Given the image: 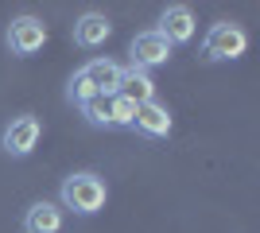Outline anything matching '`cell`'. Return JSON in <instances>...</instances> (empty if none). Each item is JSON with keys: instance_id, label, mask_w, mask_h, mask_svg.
I'll return each instance as SVG.
<instances>
[{"instance_id": "7", "label": "cell", "mask_w": 260, "mask_h": 233, "mask_svg": "<svg viewBox=\"0 0 260 233\" xmlns=\"http://www.w3.org/2000/svg\"><path fill=\"white\" fill-rule=\"evenodd\" d=\"M113 35V23H109L105 12H82L70 27V39L82 51H93V47H105V39Z\"/></svg>"}, {"instance_id": "2", "label": "cell", "mask_w": 260, "mask_h": 233, "mask_svg": "<svg viewBox=\"0 0 260 233\" xmlns=\"http://www.w3.org/2000/svg\"><path fill=\"white\" fill-rule=\"evenodd\" d=\"M249 51V31L233 20L210 23V31L202 35V58L206 62H237Z\"/></svg>"}, {"instance_id": "9", "label": "cell", "mask_w": 260, "mask_h": 233, "mask_svg": "<svg viewBox=\"0 0 260 233\" xmlns=\"http://www.w3.org/2000/svg\"><path fill=\"white\" fill-rule=\"evenodd\" d=\"M120 62H113V58H89L86 66H82V74L89 78V86L98 89L101 97H113L120 89Z\"/></svg>"}, {"instance_id": "14", "label": "cell", "mask_w": 260, "mask_h": 233, "mask_svg": "<svg viewBox=\"0 0 260 233\" xmlns=\"http://www.w3.org/2000/svg\"><path fill=\"white\" fill-rule=\"evenodd\" d=\"M66 97L74 101V105H86L89 97H101L98 89L89 86V78L82 74V70H74V78H70V86H66Z\"/></svg>"}, {"instance_id": "5", "label": "cell", "mask_w": 260, "mask_h": 233, "mask_svg": "<svg viewBox=\"0 0 260 233\" xmlns=\"http://www.w3.org/2000/svg\"><path fill=\"white\" fill-rule=\"evenodd\" d=\"M128 58L136 70H152V66H167V58H171V43L163 39L159 31H136V39L128 43Z\"/></svg>"}, {"instance_id": "11", "label": "cell", "mask_w": 260, "mask_h": 233, "mask_svg": "<svg viewBox=\"0 0 260 233\" xmlns=\"http://www.w3.org/2000/svg\"><path fill=\"white\" fill-rule=\"evenodd\" d=\"M62 229V206L58 202H35L23 214V233H58Z\"/></svg>"}, {"instance_id": "4", "label": "cell", "mask_w": 260, "mask_h": 233, "mask_svg": "<svg viewBox=\"0 0 260 233\" xmlns=\"http://www.w3.org/2000/svg\"><path fill=\"white\" fill-rule=\"evenodd\" d=\"M4 39H8L12 55L31 58L47 47V23L39 20V16H16V20L8 23V35H4Z\"/></svg>"}, {"instance_id": "8", "label": "cell", "mask_w": 260, "mask_h": 233, "mask_svg": "<svg viewBox=\"0 0 260 233\" xmlns=\"http://www.w3.org/2000/svg\"><path fill=\"white\" fill-rule=\"evenodd\" d=\"M171 113L159 101H148V105H136V117H132V132L148 136V140H167L171 136Z\"/></svg>"}, {"instance_id": "6", "label": "cell", "mask_w": 260, "mask_h": 233, "mask_svg": "<svg viewBox=\"0 0 260 233\" xmlns=\"http://www.w3.org/2000/svg\"><path fill=\"white\" fill-rule=\"evenodd\" d=\"M155 31H159L171 47H179V43H190V39H194L198 20H194V12L186 8V4H167V8L159 12V27H155Z\"/></svg>"}, {"instance_id": "10", "label": "cell", "mask_w": 260, "mask_h": 233, "mask_svg": "<svg viewBox=\"0 0 260 233\" xmlns=\"http://www.w3.org/2000/svg\"><path fill=\"white\" fill-rule=\"evenodd\" d=\"M120 97H128L132 105H148V101H155V82L148 70H136V66H124L120 70Z\"/></svg>"}, {"instance_id": "1", "label": "cell", "mask_w": 260, "mask_h": 233, "mask_svg": "<svg viewBox=\"0 0 260 233\" xmlns=\"http://www.w3.org/2000/svg\"><path fill=\"white\" fill-rule=\"evenodd\" d=\"M58 202H62L66 210L89 218V214H98L101 206L109 202V187H105V179H101L98 171H74V175L62 179V187H58Z\"/></svg>"}, {"instance_id": "12", "label": "cell", "mask_w": 260, "mask_h": 233, "mask_svg": "<svg viewBox=\"0 0 260 233\" xmlns=\"http://www.w3.org/2000/svg\"><path fill=\"white\" fill-rule=\"evenodd\" d=\"M78 109H82L86 124H93V128H113V113H109V97H89L86 105H78Z\"/></svg>"}, {"instance_id": "3", "label": "cell", "mask_w": 260, "mask_h": 233, "mask_svg": "<svg viewBox=\"0 0 260 233\" xmlns=\"http://www.w3.org/2000/svg\"><path fill=\"white\" fill-rule=\"evenodd\" d=\"M43 140V121L31 117V113H20V117H12L4 124V132H0V148L12 155V159H27V155L39 148Z\"/></svg>"}, {"instance_id": "13", "label": "cell", "mask_w": 260, "mask_h": 233, "mask_svg": "<svg viewBox=\"0 0 260 233\" xmlns=\"http://www.w3.org/2000/svg\"><path fill=\"white\" fill-rule=\"evenodd\" d=\"M109 113H113V128H132V117H136V105L128 97L113 93L109 97Z\"/></svg>"}]
</instances>
